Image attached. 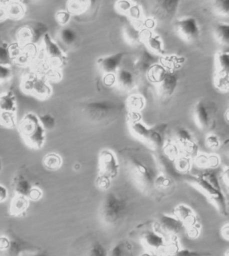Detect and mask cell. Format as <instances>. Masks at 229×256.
Wrapping results in <instances>:
<instances>
[{
    "label": "cell",
    "mask_w": 229,
    "mask_h": 256,
    "mask_svg": "<svg viewBox=\"0 0 229 256\" xmlns=\"http://www.w3.org/2000/svg\"><path fill=\"white\" fill-rule=\"evenodd\" d=\"M121 156L126 170L141 190L149 192L155 188V182L159 173L153 159L135 150H125Z\"/></svg>",
    "instance_id": "cell-1"
},
{
    "label": "cell",
    "mask_w": 229,
    "mask_h": 256,
    "mask_svg": "<svg viewBox=\"0 0 229 256\" xmlns=\"http://www.w3.org/2000/svg\"><path fill=\"white\" fill-rule=\"evenodd\" d=\"M124 105L116 100H103L90 102L84 106L85 117L91 123L98 126H107L121 116Z\"/></svg>",
    "instance_id": "cell-2"
},
{
    "label": "cell",
    "mask_w": 229,
    "mask_h": 256,
    "mask_svg": "<svg viewBox=\"0 0 229 256\" xmlns=\"http://www.w3.org/2000/svg\"><path fill=\"white\" fill-rule=\"evenodd\" d=\"M18 130L23 142L29 148L40 150L46 140V130L38 116L34 113L26 114L18 124Z\"/></svg>",
    "instance_id": "cell-3"
},
{
    "label": "cell",
    "mask_w": 229,
    "mask_h": 256,
    "mask_svg": "<svg viewBox=\"0 0 229 256\" xmlns=\"http://www.w3.org/2000/svg\"><path fill=\"white\" fill-rule=\"evenodd\" d=\"M128 210L127 200L117 192L106 194L100 204L99 216L104 225L113 227L126 218Z\"/></svg>",
    "instance_id": "cell-4"
},
{
    "label": "cell",
    "mask_w": 229,
    "mask_h": 256,
    "mask_svg": "<svg viewBox=\"0 0 229 256\" xmlns=\"http://www.w3.org/2000/svg\"><path fill=\"white\" fill-rule=\"evenodd\" d=\"M187 180L210 200L222 216H228L226 198L220 184L206 180L202 175L189 176Z\"/></svg>",
    "instance_id": "cell-5"
},
{
    "label": "cell",
    "mask_w": 229,
    "mask_h": 256,
    "mask_svg": "<svg viewBox=\"0 0 229 256\" xmlns=\"http://www.w3.org/2000/svg\"><path fill=\"white\" fill-rule=\"evenodd\" d=\"M120 163L113 152L108 149L102 150L98 156V175L96 184L100 189L109 188L112 180L118 176Z\"/></svg>",
    "instance_id": "cell-6"
},
{
    "label": "cell",
    "mask_w": 229,
    "mask_h": 256,
    "mask_svg": "<svg viewBox=\"0 0 229 256\" xmlns=\"http://www.w3.org/2000/svg\"><path fill=\"white\" fill-rule=\"evenodd\" d=\"M35 250L34 247L13 232H7L0 236V256H23L24 254Z\"/></svg>",
    "instance_id": "cell-7"
},
{
    "label": "cell",
    "mask_w": 229,
    "mask_h": 256,
    "mask_svg": "<svg viewBox=\"0 0 229 256\" xmlns=\"http://www.w3.org/2000/svg\"><path fill=\"white\" fill-rule=\"evenodd\" d=\"M0 126L13 129L17 126V104L13 90L0 94Z\"/></svg>",
    "instance_id": "cell-8"
},
{
    "label": "cell",
    "mask_w": 229,
    "mask_h": 256,
    "mask_svg": "<svg viewBox=\"0 0 229 256\" xmlns=\"http://www.w3.org/2000/svg\"><path fill=\"white\" fill-rule=\"evenodd\" d=\"M218 108L214 102L201 100L193 110L195 124L201 130L208 131L214 127Z\"/></svg>",
    "instance_id": "cell-9"
},
{
    "label": "cell",
    "mask_w": 229,
    "mask_h": 256,
    "mask_svg": "<svg viewBox=\"0 0 229 256\" xmlns=\"http://www.w3.org/2000/svg\"><path fill=\"white\" fill-rule=\"evenodd\" d=\"M22 90L29 96L45 100L51 97L53 90L47 80L37 74H29L22 80Z\"/></svg>",
    "instance_id": "cell-10"
},
{
    "label": "cell",
    "mask_w": 229,
    "mask_h": 256,
    "mask_svg": "<svg viewBox=\"0 0 229 256\" xmlns=\"http://www.w3.org/2000/svg\"><path fill=\"white\" fill-rule=\"evenodd\" d=\"M150 3L149 11L151 18L155 20L156 22L167 23L172 20L176 14L179 2L177 0H159Z\"/></svg>",
    "instance_id": "cell-11"
},
{
    "label": "cell",
    "mask_w": 229,
    "mask_h": 256,
    "mask_svg": "<svg viewBox=\"0 0 229 256\" xmlns=\"http://www.w3.org/2000/svg\"><path fill=\"white\" fill-rule=\"evenodd\" d=\"M14 196H24L30 200H37L42 196V192L35 188L23 175L17 174L11 183Z\"/></svg>",
    "instance_id": "cell-12"
},
{
    "label": "cell",
    "mask_w": 229,
    "mask_h": 256,
    "mask_svg": "<svg viewBox=\"0 0 229 256\" xmlns=\"http://www.w3.org/2000/svg\"><path fill=\"white\" fill-rule=\"evenodd\" d=\"M175 29L179 36L186 42H193L200 38V26L194 18L188 17L180 20L175 24Z\"/></svg>",
    "instance_id": "cell-13"
},
{
    "label": "cell",
    "mask_w": 229,
    "mask_h": 256,
    "mask_svg": "<svg viewBox=\"0 0 229 256\" xmlns=\"http://www.w3.org/2000/svg\"><path fill=\"white\" fill-rule=\"evenodd\" d=\"M184 225L181 220L174 216L163 214L160 216L156 224V232L159 233L167 234V235L175 236L182 231Z\"/></svg>",
    "instance_id": "cell-14"
},
{
    "label": "cell",
    "mask_w": 229,
    "mask_h": 256,
    "mask_svg": "<svg viewBox=\"0 0 229 256\" xmlns=\"http://www.w3.org/2000/svg\"><path fill=\"white\" fill-rule=\"evenodd\" d=\"M125 55V52H118L117 54L100 58L97 60L98 68L104 74H115L119 70Z\"/></svg>",
    "instance_id": "cell-15"
},
{
    "label": "cell",
    "mask_w": 229,
    "mask_h": 256,
    "mask_svg": "<svg viewBox=\"0 0 229 256\" xmlns=\"http://www.w3.org/2000/svg\"><path fill=\"white\" fill-rule=\"evenodd\" d=\"M175 139L177 144L187 155H195L198 152V144L192 134L185 128H180L175 134Z\"/></svg>",
    "instance_id": "cell-16"
},
{
    "label": "cell",
    "mask_w": 229,
    "mask_h": 256,
    "mask_svg": "<svg viewBox=\"0 0 229 256\" xmlns=\"http://www.w3.org/2000/svg\"><path fill=\"white\" fill-rule=\"evenodd\" d=\"M167 126L166 124H161L150 128L149 136L145 143L151 148L159 150L163 149L165 144V136H166V131Z\"/></svg>",
    "instance_id": "cell-17"
},
{
    "label": "cell",
    "mask_w": 229,
    "mask_h": 256,
    "mask_svg": "<svg viewBox=\"0 0 229 256\" xmlns=\"http://www.w3.org/2000/svg\"><path fill=\"white\" fill-rule=\"evenodd\" d=\"M141 32L142 41L150 52L160 56L165 54V46L161 37L154 34L152 32L145 31Z\"/></svg>",
    "instance_id": "cell-18"
},
{
    "label": "cell",
    "mask_w": 229,
    "mask_h": 256,
    "mask_svg": "<svg viewBox=\"0 0 229 256\" xmlns=\"http://www.w3.org/2000/svg\"><path fill=\"white\" fill-rule=\"evenodd\" d=\"M43 45L45 54L51 60L59 62V64H64L66 56L48 34H45L43 37Z\"/></svg>",
    "instance_id": "cell-19"
},
{
    "label": "cell",
    "mask_w": 229,
    "mask_h": 256,
    "mask_svg": "<svg viewBox=\"0 0 229 256\" xmlns=\"http://www.w3.org/2000/svg\"><path fill=\"white\" fill-rule=\"evenodd\" d=\"M177 86V76L173 72H168L164 80L158 84V92L163 98L171 97Z\"/></svg>",
    "instance_id": "cell-20"
},
{
    "label": "cell",
    "mask_w": 229,
    "mask_h": 256,
    "mask_svg": "<svg viewBox=\"0 0 229 256\" xmlns=\"http://www.w3.org/2000/svg\"><path fill=\"white\" fill-rule=\"evenodd\" d=\"M143 245L151 251H159L165 246V238L159 232L149 231L143 234L142 238Z\"/></svg>",
    "instance_id": "cell-21"
},
{
    "label": "cell",
    "mask_w": 229,
    "mask_h": 256,
    "mask_svg": "<svg viewBox=\"0 0 229 256\" xmlns=\"http://www.w3.org/2000/svg\"><path fill=\"white\" fill-rule=\"evenodd\" d=\"M116 86L123 92H130L135 86V74L127 70H118L116 72Z\"/></svg>",
    "instance_id": "cell-22"
},
{
    "label": "cell",
    "mask_w": 229,
    "mask_h": 256,
    "mask_svg": "<svg viewBox=\"0 0 229 256\" xmlns=\"http://www.w3.org/2000/svg\"><path fill=\"white\" fill-rule=\"evenodd\" d=\"M29 198L14 196L9 206V214L13 218H23L27 214L30 206Z\"/></svg>",
    "instance_id": "cell-23"
},
{
    "label": "cell",
    "mask_w": 229,
    "mask_h": 256,
    "mask_svg": "<svg viewBox=\"0 0 229 256\" xmlns=\"http://www.w3.org/2000/svg\"><path fill=\"white\" fill-rule=\"evenodd\" d=\"M58 38L59 42L63 46L71 48L76 44L78 40V36L74 30L65 26L59 30Z\"/></svg>",
    "instance_id": "cell-24"
},
{
    "label": "cell",
    "mask_w": 229,
    "mask_h": 256,
    "mask_svg": "<svg viewBox=\"0 0 229 256\" xmlns=\"http://www.w3.org/2000/svg\"><path fill=\"white\" fill-rule=\"evenodd\" d=\"M133 254V246L128 241L122 240L114 244L108 256H132Z\"/></svg>",
    "instance_id": "cell-25"
},
{
    "label": "cell",
    "mask_w": 229,
    "mask_h": 256,
    "mask_svg": "<svg viewBox=\"0 0 229 256\" xmlns=\"http://www.w3.org/2000/svg\"><path fill=\"white\" fill-rule=\"evenodd\" d=\"M174 216L181 220L184 226L192 224L195 218V214L193 210L184 204H179L175 208Z\"/></svg>",
    "instance_id": "cell-26"
},
{
    "label": "cell",
    "mask_w": 229,
    "mask_h": 256,
    "mask_svg": "<svg viewBox=\"0 0 229 256\" xmlns=\"http://www.w3.org/2000/svg\"><path fill=\"white\" fill-rule=\"evenodd\" d=\"M43 166L47 170L55 172L62 166L63 160L60 155L56 153H49L45 155L43 159Z\"/></svg>",
    "instance_id": "cell-27"
},
{
    "label": "cell",
    "mask_w": 229,
    "mask_h": 256,
    "mask_svg": "<svg viewBox=\"0 0 229 256\" xmlns=\"http://www.w3.org/2000/svg\"><path fill=\"white\" fill-rule=\"evenodd\" d=\"M124 36L126 42L131 45H139L142 41V32L131 24L126 26L124 30Z\"/></svg>",
    "instance_id": "cell-28"
},
{
    "label": "cell",
    "mask_w": 229,
    "mask_h": 256,
    "mask_svg": "<svg viewBox=\"0 0 229 256\" xmlns=\"http://www.w3.org/2000/svg\"><path fill=\"white\" fill-rule=\"evenodd\" d=\"M167 72L168 70H166L162 66L160 63H155L153 66H151L149 68V72H147L148 78L151 82L154 84H160L164 80L165 76H166Z\"/></svg>",
    "instance_id": "cell-29"
},
{
    "label": "cell",
    "mask_w": 229,
    "mask_h": 256,
    "mask_svg": "<svg viewBox=\"0 0 229 256\" xmlns=\"http://www.w3.org/2000/svg\"><path fill=\"white\" fill-rule=\"evenodd\" d=\"M130 130L136 138L145 143L149 136L150 128L141 121L129 124Z\"/></svg>",
    "instance_id": "cell-30"
},
{
    "label": "cell",
    "mask_w": 229,
    "mask_h": 256,
    "mask_svg": "<svg viewBox=\"0 0 229 256\" xmlns=\"http://www.w3.org/2000/svg\"><path fill=\"white\" fill-rule=\"evenodd\" d=\"M5 8L7 16L13 20H20L23 18L25 13V7L20 2H8Z\"/></svg>",
    "instance_id": "cell-31"
},
{
    "label": "cell",
    "mask_w": 229,
    "mask_h": 256,
    "mask_svg": "<svg viewBox=\"0 0 229 256\" xmlns=\"http://www.w3.org/2000/svg\"><path fill=\"white\" fill-rule=\"evenodd\" d=\"M214 36L216 40L223 46L229 44V25L227 24H219L215 28Z\"/></svg>",
    "instance_id": "cell-32"
},
{
    "label": "cell",
    "mask_w": 229,
    "mask_h": 256,
    "mask_svg": "<svg viewBox=\"0 0 229 256\" xmlns=\"http://www.w3.org/2000/svg\"><path fill=\"white\" fill-rule=\"evenodd\" d=\"M126 106L129 112H138L140 113L145 108V100L140 94H133L130 96L126 102Z\"/></svg>",
    "instance_id": "cell-33"
},
{
    "label": "cell",
    "mask_w": 229,
    "mask_h": 256,
    "mask_svg": "<svg viewBox=\"0 0 229 256\" xmlns=\"http://www.w3.org/2000/svg\"><path fill=\"white\" fill-rule=\"evenodd\" d=\"M216 66L218 74H228V52H219L216 56Z\"/></svg>",
    "instance_id": "cell-34"
},
{
    "label": "cell",
    "mask_w": 229,
    "mask_h": 256,
    "mask_svg": "<svg viewBox=\"0 0 229 256\" xmlns=\"http://www.w3.org/2000/svg\"><path fill=\"white\" fill-rule=\"evenodd\" d=\"M184 59L181 57L177 56H165L162 59V66H164L168 72H173V70H176L183 64Z\"/></svg>",
    "instance_id": "cell-35"
},
{
    "label": "cell",
    "mask_w": 229,
    "mask_h": 256,
    "mask_svg": "<svg viewBox=\"0 0 229 256\" xmlns=\"http://www.w3.org/2000/svg\"><path fill=\"white\" fill-rule=\"evenodd\" d=\"M90 2L89 1H69L68 12L72 14H80L88 10Z\"/></svg>",
    "instance_id": "cell-36"
},
{
    "label": "cell",
    "mask_w": 229,
    "mask_h": 256,
    "mask_svg": "<svg viewBox=\"0 0 229 256\" xmlns=\"http://www.w3.org/2000/svg\"><path fill=\"white\" fill-rule=\"evenodd\" d=\"M156 24L157 22H156L155 20L151 17H143L141 20H139L133 22V24L141 32H152L155 28Z\"/></svg>",
    "instance_id": "cell-37"
},
{
    "label": "cell",
    "mask_w": 229,
    "mask_h": 256,
    "mask_svg": "<svg viewBox=\"0 0 229 256\" xmlns=\"http://www.w3.org/2000/svg\"><path fill=\"white\" fill-rule=\"evenodd\" d=\"M213 10L221 17H227L229 14L228 0H217L213 2Z\"/></svg>",
    "instance_id": "cell-38"
},
{
    "label": "cell",
    "mask_w": 229,
    "mask_h": 256,
    "mask_svg": "<svg viewBox=\"0 0 229 256\" xmlns=\"http://www.w3.org/2000/svg\"><path fill=\"white\" fill-rule=\"evenodd\" d=\"M85 256H108V252L100 242H96L91 244Z\"/></svg>",
    "instance_id": "cell-39"
},
{
    "label": "cell",
    "mask_w": 229,
    "mask_h": 256,
    "mask_svg": "<svg viewBox=\"0 0 229 256\" xmlns=\"http://www.w3.org/2000/svg\"><path fill=\"white\" fill-rule=\"evenodd\" d=\"M228 74H218L215 78L214 84L219 90L222 92H228L229 88Z\"/></svg>",
    "instance_id": "cell-40"
},
{
    "label": "cell",
    "mask_w": 229,
    "mask_h": 256,
    "mask_svg": "<svg viewBox=\"0 0 229 256\" xmlns=\"http://www.w3.org/2000/svg\"><path fill=\"white\" fill-rule=\"evenodd\" d=\"M172 182L170 177L165 174H158L155 182V188L167 189L170 188Z\"/></svg>",
    "instance_id": "cell-41"
},
{
    "label": "cell",
    "mask_w": 229,
    "mask_h": 256,
    "mask_svg": "<svg viewBox=\"0 0 229 256\" xmlns=\"http://www.w3.org/2000/svg\"><path fill=\"white\" fill-rule=\"evenodd\" d=\"M12 63V53L9 48L0 45V64L11 66Z\"/></svg>",
    "instance_id": "cell-42"
},
{
    "label": "cell",
    "mask_w": 229,
    "mask_h": 256,
    "mask_svg": "<svg viewBox=\"0 0 229 256\" xmlns=\"http://www.w3.org/2000/svg\"><path fill=\"white\" fill-rule=\"evenodd\" d=\"M39 120L45 130H51L55 127V119L50 114L39 116Z\"/></svg>",
    "instance_id": "cell-43"
},
{
    "label": "cell",
    "mask_w": 229,
    "mask_h": 256,
    "mask_svg": "<svg viewBox=\"0 0 229 256\" xmlns=\"http://www.w3.org/2000/svg\"><path fill=\"white\" fill-rule=\"evenodd\" d=\"M127 16L132 20L133 22H135L144 17L143 11L139 6L133 4L130 10L128 11Z\"/></svg>",
    "instance_id": "cell-44"
},
{
    "label": "cell",
    "mask_w": 229,
    "mask_h": 256,
    "mask_svg": "<svg viewBox=\"0 0 229 256\" xmlns=\"http://www.w3.org/2000/svg\"><path fill=\"white\" fill-rule=\"evenodd\" d=\"M13 70L11 66L0 64V84H5L11 80Z\"/></svg>",
    "instance_id": "cell-45"
},
{
    "label": "cell",
    "mask_w": 229,
    "mask_h": 256,
    "mask_svg": "<svg viewBox=\"0 0 229 256\" xmlns=\"http://www.w3.org/2000/svg\"><path fill=\"white\" fill-rule=\"evenodd\" d=\"M211 254L207 252L192 251L187 249L177 250L173 254L172 256H210Z\"/></svg>",
    "instance_id": "cell-46"
},
{
    "label": "cell",
    "mask_w": 229,
    "mask_h": 256,
    "mask_svg": "<svg viewBox=\"0 0 229 256\" xmlns=\"http://www.w3.org/2000/svg\"><path fill=\"white\" fill-rule=\"evenodd\" d=\"M71 18H72V15L68 11L61 10L57 13V22L61 26H66L70 23Z\"/></svg>",
    "instance_id": "cell-47"
},
{
    "label": "cell",
    "mask_w": 229,
    "mask_h": 256,
    "mask_svg": "<svg viewBox=\"0 0 229 256\" xmlns=\"http://www.w3.org/2000/svg\"><path fill=\"white\" fill-rule=\"evenodd\" d=\"M133 3L127 0H122V1H118L116 4V8L120 13L122 14L127 15L128 11L133 6Z\"/></svg>",
    "instance_id": "cell-48"
},
{
    "label": "cell",
    "mask_w": 229,
    "mask_h": 256,
    "mask_svg": "<svg viewBox=\"0 0 229 256\" xmlns=\"http://www.w3.org/2000/svg\"><path fill=\"white\" fill-rule=\"evenodd\" d=\"M207 146L212 150L218 149L220 145V140L216 135L209 134L206 139Z\"/></svg>",
    "instance_id": "cell-49"
},
{
    "label": "cell",
    "mask_w": 229,
    "mask_h": 256,
    "mask_svg": "<svg viewBox=\"0 0 229 256\" xmlns=\"http://www.w3.org/2000/svg\"><path fill=\"white\" fill-rule=\"evenodd\" d=\"M127 118L128 123L130 124L141 121V116L138 112H129Z\"/></svg>",
    "instance_id": "cell-50"
},
{
    "label": "cell",
    "mask_w": 229,
    "mask_h": 256,
    "mask_svg": "<svg viewBox=\"0 0 229 256\" xmlns=\"http://www.w3.org/2000/svg\"><path fill=\"white\" fill-rule=\"evenodd\" d=\"M221 181H222L223 184L226 189V191L228 188V168L226 167L223 170L222 174L221 175Z\"/></svg>",
    "instance_id": "cell-51"
},
{
    "label": "cell",
    "mask_w": 229,
    "mask_h": 256,
    "mask_svg": "<svg viewBox=\"0 0 229 256\" xmlns=\"http://www.w3.org/2000/svg\"><path fill=\"white\" fill-rule=\"evenodd\" d=\"M9 196L7 188L3 185L0 184V204H3L7 200Z\"/></svg>",
    "instance_id": "cell-52"
},
{
    "label": "cell",
    "mask_w": 229,
    "mask_h": 256,
    "mask_svg": "<svg viewBox=\"0 0 229 256\" xmlns=\"http://www.w3.org/2000/svg\"><path fill=\"white\" fill-rule=\"evenodd\" d=\"M104 84L108 86H113L116 82V76L114 74H105L104 78Z\"/></svg>",
    "instance_id": "cell-53"
},
{
    "label": "cell",
    "mask_w": 229,
    "mask_h": 256,
    "mask_svg": "<svg viewBox=\"0 0 229 256\" xmlns=\"http://www.w3.org/2000/svg\"><path fill=\"white\" fill-rule=\"evenodd\" d=\"M221 233H222L223 238H224V239L226 240V242H228L229 238V227L228 224L223 226Z\"/></svg>",
    "instance_id": "cell-54"
},
{
    "label": "cell",
    "mask_w": 229,
    "mask_h": 256,
    "mask_svg": "<svg viewBox=\"0 0 229 256\" xmlns=\"http://www.w3.org/2000/svg\"><path fill=\"white\" fill-rule=\"evenodd\" d=\"M25 256H48V254L46 252L35 250V251L28 252L27 255Z\"/></svg>",
    "instance_id": "cell-55"
},
{
    "label": "cell",
    "mask_w": 229,
    "mask_h": 256,
    "mask_svg": "<svg viewBox=\"0 0 229 256\" xmlns=\"http://www.w3.org/2000/svg\"><path fill=\"white\" fill-rule=\"evenodd\" d=\"M7 11H6L5 7L2 6L0 5V21L5 20L6 18H7Z\"/></svg>",
    "instance_id": "cell-56"
},
{
    "label": "cell",
    "mask_w": 229,
    "mask_h": 256,
    "mask_svg": "<svg viewBox=\"0 0 229 256\" xmlns=\"http://www.w3.org/2000/svg\"><path fill=\"white\" fill-rule=\"evenodd\" d=\"M140 256H153L151 255L149 252H144V253L142 254Z\"/></svg>",
    "instance_id": "cell-57"
},
{
    "label": "cell",
    "mask_w": 229,
    "mask_h": 256,
    "mask_svg": "<svg viewBox=\"0 0 229 256\" xmlns=\"http://www.w3.org/2000/svg\"><path fill=\"white\" fill-rule=\"evenodd\" d=\"M2 169H3V162H2L1 158H0V172H1Z\"/></svg>",
    "instance_id": "cell-58"
},
{
    "label": "cell",
    "mask_w": 229,
    "mask_h": 256,
    "mask_svg": "<svg viewBox=\"0 0 229 256\" xmlns=\"http://www.w3.org/2000/svg\"><path fill=\"white\" fill-rule=\"evenodd\" d=\"M228 250H227L226 254H225L224 256H228Z\"/></svg>",
    "instance_id": "cell-59"
}]
</instances>
